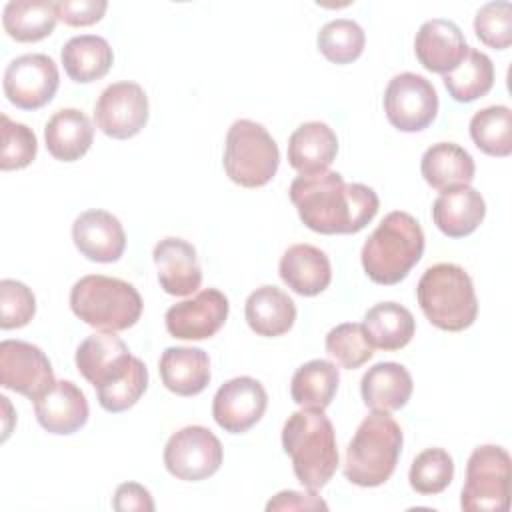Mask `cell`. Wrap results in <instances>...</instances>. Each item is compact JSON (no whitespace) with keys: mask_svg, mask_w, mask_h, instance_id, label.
Returning <instances> with one entry per match:
<instances>
[{"mask_svg":"<svg viewBox=\"0 0 512 512\" xmlns=\"http://www.w3.org/2000/svg\"><path fill=\"white\" fill-rule=\"evenodd\" d=\"M326 352L346 370L360 368L374 356L364 326L358 322H344L326 334Z\"/></svg>","mask_w":512,"mask_h":512,"instance_id":"obj_37","label":"cell"},{"mask_svg":"<svg viewBox=\"0 0 512 512\" xmlns=\"http://www.w3.org/2000/svg\"><path fill=\"white\" fill-rule=\"evenodd\" d=\"M472 142L488 156L504 158L512 154V112L508 106H488L470 120Z\"/></svg>","mask_w":512,"mask_h":512,"instance_id":"obj_34","label":"cell"},{"mask_svg":"<svg viewBox=\"0 0 512 512\" xmlns=\"http://www.w3.org/2000/svg\"><path fill=\"white\" fill-rule=\"evenodd\" d=\"M2 84L10 104L22 110H38L54 98L60 74L50 56L24 54L6 66Z\"/></svg>","mask_w":512,"mask_h":512,"instance_id":"obj_13","label":"cell"},{"mask_svg":"<svg viewBox=\"0 0 512 512\" xmlns=\"http://www.w3.org/2000/svg\"><path fill=\"white\" fill-rule=\"evenodd\" d=\"M36 314L34 292L18 280L4 278L0 282V328L12 330L26 326Z\"/></svg>","mask_w":512,"mask_h":512,"instance_id":"obj_41","label":"cell"},{"mask_svg":"<svg viewBox=\"0 0 512 512\" xmlns=\"http://www.w3.org/2000/svg\"><path fill=\"white\" fill-rule=\"evenodd\" d=\"M384 112L400 132H422L438 114L436 88L420 74H396L384 92Z\"/></svg>","mask_w":512,"mask_h":512,"instance_id":"obj_9","label":"cell"},{"mask_svg":"<svg viewBox=\"0 0 512 512\" xmlns=\"http://www.w3.org/2000/svg\"><path fill=\"white\" fill-rule=\"evenodd\" d=\"M362 326L370 344L386 352L404 348L416 332V320L412 312L396 302L374 304L364 314Z\"/></svg>","mask_w":512,"mask_h":512,"instance_id":"obj_30","label":"cell"},{"mask_svg":"<svg viewBox=\"0 0 512 512\" xmlns=\"http://www.w3.org/2000/svg\"><path fill=\"white\" fill-rule=\"evenodd\" d=\"M442 80L456 102H472L490 92L494 84V64L484 52L468 48L464 60L452 72L444 74Z\"/></svg>","mask_w":512,"mask_h":512,"instance_id":"obj_33","label":"cell"},{"mask_svg":"<svg viewBox=\"0 0 512 512\" xmlns=\"http://www.w3.org/2000/svg\"><path fill=\"white\" fill-rule=\"evenodd\" d=\"M414 52L428 72L444 76L464 60L468 44L462 30L452 20L432 18L418 28Z\"/></svg>","mask_w":512,"mask_h":512,"instance_id":"obj_18","label":"cell"},{"mask_svg":"<svg viewBox=\"0 0 512 512\" xmlns=\"http://www.w3.org/2000/svg\"><path fill=\"white\" fill-rule=\"evenodd\" d=\"M486 216V202L472 186H456L440 192L432 204V220L448 238L472 234Z\"/></svg>","mask_w":512,"mask_h":512,"instance_id":"obj_21","label":"cell"},{"mask_svg":"<svg viewBox=\"0 0 512 512\" xmlns=\"http://www.w3.org/2000/svg\"><path fill=\"white\" fill-rule=\"evenodd\" d=\"M510 454L496 444L472 450L460 506L464 512H506L510 504Z\"/></svg>","mask_w":512,"mask_h":512,"instance_id":"obj_8","label":"cell"},{"mask_svg":"<svg viewBox=\"0 0 512 512\" xmlns=\"http://www.w3.org/2000/svg\"><path fill=\"white\" fill-rule=\"evenodd\" d=\"M412 376L398 362H378L362 376L360 394L364 404L376 412H396L412 396Z\"/></svg>","mask_w":512,"mask_h":512,"instance_id":"obj_24","label":"cell"},{"mask_svg":"<svg viewBox=\"0 0 512 512\" xmlns=\"http://www.w3.org/2000/svg\"><path fill=\"white\" fill-rule=\"evenodd\" d=\"M134 362L136 356L114 332H96L76 348V368L96 390L124 378Z\"/></svg>","mask_w":512,"mask_h":512,"instance_id":"obj_16","label":"cell"},{"mask_svg":"<svg viewBox=\"0 0 512 512\" xmlns=\"http://www.w3.org/2000/svg\"><path fill=\"white\" fill-rule=\"evenodd\" d=\"M266 406L268 394L264 386L256 378L238 376L224 382L214 394L212 416L222 430L242 434L264 416Z\"/></svg>","mask_w":512,"mask_h":512,"instance_id":"obj_14","label":"cell"},{"mask_svg":"<svg viewBox=\"0 0 512 512\" xmlns=\"http://www.w3.org/2000/svg\"><path fill=\"white\" fill-rule=\"evenodd\" d=\"M0 384L36 402L56 380L48 356L38 346L24 340H2Z\"/></svg>","mask_w":512,"mask_h":512,"instance_id":"obj_11","label":"cell"},{"mask_svg":"<svg viewBox=\"0 0 512 512\" xmlns=\"http://www.w3.org/2000/svg\"><path fill=\"white\" fill-rule=\"evenodd\" d=\"M266 510H328V504L316 496V492H296V490H284L278 492L274 498L268 500Z\"/></svg>","mask_w":512,"mask_h":512,"instance_id":"obj_44","label":"cell"},{"mask_svg":"<svg viewBox=\"0 0 512 512\" xmlns=\"http://www.w3.org/2000/svg\"><path fill=\"white\" fill-rule=\"evenodd\" d=\"M58 20L68 26H90L102 20L108 2L106 0H58L54 2Z\"/></svg>","mask_w":512,"mask_h":512,"instance_id":"obj_42","label":"cell"},{"mask_svg":"<svg viewBox=\"0 0 512 512\" xmlns=\"http://www.w3.org/2000/svg\"><path fill=\"white\" fill-rule=\"evenodd\" d=\"M48 152L60 162L80 160L92 146L94 128L78 108H62L50 116L44 126Z\"/></svg>","mask_w":512,"mask_h":512,"instance_id":"obj_27","label":"cell"},{"mask_svg":"<svg viewBox=\"0 0 512 512\" xmlns=\"http://www.w3.org/2000/svg\"><path fill=\"white\" fill-rule=\"evenodd\" d=\"M340 372L336 364L316 358L302 364L290 382V396L300 408L326 410L336 396Z\"/></svg>","mask_w":512,"mask_h":512,"instance_id":"obj_31","label":"cell"},{"mask_svg":"<svg viewBox=\"0 0 512 512\" xmlns=\"http://www.w3.org/2000/svg\"><path fill=\"white\" fill-rule=\"evenodd\" d=\"M420 172L432 188L444 192L456 186H468L474 180L476 166L462 146L438 142L422 154Z\"/></svg>","mask_w":512,"mask_h":512,"instance_id":"obj_28","label":"cell"},{"mask_svg":"<svg viewBox=\"0 0 512 512\" xmlns=\"http://www.w3.org/2000/svg\"><path fill=\"white\" fill-rule=\"evenodd\" d=\"M222 456L220 440L204 426H184L164 446L166 470L184 482H200L216 474Z\"/></svg>","mask_w":512,"mask_h":512,"instance_id":"obj_10","label":"cell"},{"mask_svg":"<svg viewBox=\"0 0 512 512\" xmlns=\"http://www.w3.org/2000/svg\"><path fill=\"white\" fill-rule=\"evenodd\" d=\"M338 138L326 122H304L288 140V162L300 174L324 172L334 162Z\"/></svg>","mask_w":512,"mask_h":512,"instance_id":"obj_25","label":"cell"},{"mask_svg":"<svg viewBox=\"0 0 512 512\" xmlns=\"http://www.w3.org/2000/svg\"><path fill=\"white\" fill-rule=\"evenodd\" d=\"M162 384L178 396H196L210 382V358L202 348L170 346L158 362Z\"/></svg>","mask_w":512,"mask_h":512,"instance_id":"obj_23","label":"cell"},{"mask_svg":"<svg viewBox=\"0 0 512 512\" xmlns=\"http://www.w3.org/2000/svg\"><path fill=\"white\" fill-rule=\"evenodd\" d=\"M282 282L300 296L324 292L332 280L328 256L312 244H294L280 258Z\"/></svg>","mask_w":512,"mask_h":512,"instance_id":"obj_22","label":"cell"},{"mask_svg":"<svg viewBox=\"0 0 512 512\" xmlns=\"http://www.w3.org/2000/svg\"><path fill=\"white\" fill-rule=\"evenodd\" d=\"M474 32L482 44L504 50L512 42V6L506 0L484 4L474 18Z\"/></svg>","mask_w":512,"mask_h":512,"instance_id":"obj_40","label":"cell"},{"mask_svg":"<svg viewBox=\"0 0 512 512\" xmlns=\"http://www.w3.org/2000/svg\"><path fill=\"white\" fill-rule=\"evenodd\" d=\"M72 240L82 256L92 262H116L126 248V232L120 220L106 210H86L72 224Z\"/></svg>","mask_w":512,"mask_h":512,"instance_id":"obj_17","label":"cell"},{"mask_svg":"<svg viewBox=\"0 0 512 512\" xmlns=\"http://www.w3.org/2000/svg\"><path fill=\"white\" fill-rule=\"evenodd\" d=\"M228 310V298L220 290L204 288L166 310V330L180 340H204L224 326Z\"/></svg>","mask_w":512,"mask_h":512,"instance_id":"obj_15","label":"cell"},{"mask_svg":"<svg viewBox=\"0 0 512 512\" xmlns=\"http://www.w3.org/2000/svg\"><path fill=\"white\" fill-rule=\"evenodd\" d=\"M290 200L304 226L318 234H356L378 212V194L360 182H344L340 172L300 174L290 184Z\"/></svg>","mask_w":512,"mask_h":512,"instance_id":"obj_1","label":"cell"},{"mask_svg":"<svg viewBox=\"0 0 512 512\" xmlns=\"http://www.w3.org/2000/svg\"><path fill=\"white\" fill-rule=\"evenodd\" d=\"M146 388H148V370H146V364L140 358H136L134 366L124 378H120L118 382L106 388L96 390V396H98V404L106 412L116 414L132 408L140 400V396L146 392Z\"/></svg>","mask_w":512,"mask_h":512,"instance_id":"obj_39","label":"cell"},{"mask_svg":"<svg viewBox=\"0 0 512 512\" xmlns=\"http://www.w3.org/2000/svg\"><path fill=\"white\" fill-rule=\"evenodd\" d=\"M244 316L252 332L274 338L286 334L294 326L296 304L278 286L264 284L246 298Z\"/></svg>","mask_w":512,"mask_h":512,"instance_id":"obj_26","label":"cell"},{"mask_svg":"<svg viewBox=\"0 0 512 512\" xmlns=\"http://www.w3.org/2000/svg\"><path fill=\"white\" fill-rule=\"evenodd\" d=\"M424 252V232L420 222L402 210L382 218L362 246V268L366 276L384 286L398 284L420 262Z\"/></svg>","mask_w":512,"mask_h":512,"instance_id":"obj_3","label":"cell"},{"mask_svg":"<svg viewBox=\"0 0 512 512\" xmlns=\"http://www.w3.org/2000/svg\"><path fill=\"white\" fill-rule=\"evenodd\" d=\"M112 508L116 512H130V510L152 512L156 506H154V500H152L148 488H144L138 482H124L114 492Z\"/></svg>","mask_w":512,"mask_h":512,"instance_id":"obj_43","label":"cell"},{"mask_svg":"<svg viewBox=\"0 0 512 512\" xmlns=\"http://www.w3.org/2000/svg\"><path fill=\"white\" fill-rule=\"evenodd\" d=\"M148 96L136 82H114L102 90L94 106V122L110 138L136 136L148 122Z\"/></svg>","mask_w":512,"mask_h":512,"instance_id":"obj_12","label":"cell"},{"mask_svg":"<svg viewBox=\"0 0 512 512\" xmlns=\"http://www.w3.org/2000/svg\"><path fill=\"white\" fill-rule=\"evenodd\" d=\"M34 414L46 432L68 436L88 422L90 408L84 392L74 382L58 380L34 402Z\"/></svg>","mask_w":512,"mask_h":512,"instance_id":"obj_19","label":"cell"},{"mask_svg":"<svg viewBox=\"0 0 512 512\" xmlns=\"http://www.w3.org/2000/svg\"><path fill=\"white\" fill-rule=\"evenodd\" d=\"M282 448L292 458L298 482L312 492L326 486L338 468L336 434L324 410L290 414L282 426Z\"/></svg>","mask_w":512,"mask_h":512,"instance_id":"obj_2","label":"cell"},{"mask_svg":"<svg viewBox=\"0 0 512 512\" xmlns=\"http://www.w3.org/2000/svg\"><path fill=\"white\" fill-rule=\"evenodd\" d=\"M424 316L440 330L460 332L474 324L478 300L468 272L452 262H440L424 270L416 286Z\"/></svg>","mask_w":512,"mask_h":512,"instance_id":"obj_5","label":"cell"},{"mask_svg":"<svg viewBox=\"0 0 512 512\" xmlns=\"http://www.w3.org/2000/svg\"><path fill=\"white\" fill-rule=\"evenodd\" d=\"M58 22L50 0H10L2 12V26L16 42H38L52 34Z\"/></svg>","mask_w":512,"mask_h":512,"instance_id":"obj_32","label":"cell"},{"mask_svg":"<svg viewBox=\"0 0 512 512\" xmlns=\"http://www.w3.org/2000/svg\"><path fill=\"white\" fill-rule=\"evenodd\" d=\"M402 442V428L390 412L374 410L360 422L346 448V480L362 488L384 484L396 470Z\"/></svg>","mask_w":512,"mask_h":512,"instance_id":"obj_4","label":"cell"},{"mask_svg":"<svg viewBox=\"0 0 512 512\" xmlns=\"http://www.w3.org/2000/svg\"><path fill=\"white\" fill-rule=\"evenodd\" d=\"M454 478V460L444 448L422 450L410 466L408 480L412 490L430 496L440 494L448 488Z\"/></svg>","mask_w":512,"mask_h":512,"instance_id":"obj_36","label":"cell"},{"mask_svg":"<svg viewBox=\"0 0 512 512\" xmlns=\"http://www.w3.org/2000/svg\"><path fill=\"white\" fill-rule=\"evenodd\" d=\"M316 42H318V50L330 62L350 64L362 54L366 36L358 22L348 18H338L320 28Z\"/></svg>","mask_w":512,"mask_h":512,"instance_id":"obj_35","label":"cell"},{"mask_svg":"<svg viewBox=\"0 0 512 512\" xmlns=\"http://www.w3.org/2000/svg\"><path fill=\"white\" fill-rule=\"evenodd\" d=\"M158 282L166 294L188 296L202 284V270L196 258V248L182 240L168 236L154 246L152 252Z\"/></svg>","mask_w":512,"mask_h":512,"instance_id":"obj_20","label":"cell"},{"mask_svg":"<svg viewBox=\"0 0 512 512\" xmlns=\"http://www.w3.org/2000/svg\"><path fill=\"white\" fill-rule=\"evenodd\" d=\"M222 164L234 184L260 188L268 184L278 170V144L262 124L246 118L236 120L226 134Z\"/></svg>","mask_w":512,"mask_h":512,"instance_id":"obj_7","label":"cell"},{"mask_svg":"<svg viewBox=\"0 0 512 512\" xmlns=\"http://www.w3.org/2000/svg\"><path fill=\"white\" fill-rule=\"evenodd\" d=\"M72 312L88 326L104 332L132 328L142 316V296L126 280L88 274L70 290Z\"/></svg>","mask_w":512,"mask_h":512,"instance_id":"obj_6","label":"cell"},{"mask_svg":"<svg viewBox=\"0 0 512 512\" xmlns=\"http://www.w3.org/2000/svg\"><path fill=\"white\" fill-rule=\"evenodd\" d=\"M2 122V170H20L32 164L38 152L36 134L26 124L10 120L6 114L0 116Z\"/></svg>","mask_w":512,"mask_h":512,"instance_id":"obj_38","label":"cell"},{"mask_svg":"<svg viewBox=\"0 0 512 512\" xmlns=\"http://www.w3.org/2000/svg\"><path fill=\"white\" fill-rule=\"evenodd\" d=\"M66 74L78 82L88 84L104 78L114 62L110 44L96 34H82L70 38L60 52Z\"/></svg>","mask_w":512,"mask_h":512,"instance_id":"obj_29","label":"cell"}]
</instances>
